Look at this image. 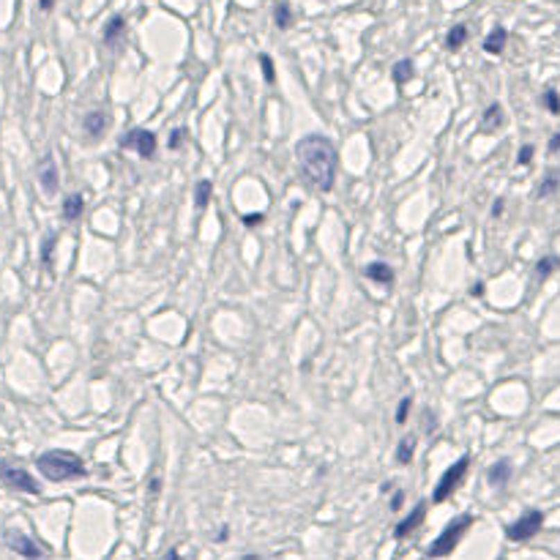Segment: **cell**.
Returning a JSON list of instances; mask_svg holds the SVG:
<instances>
[{
	"label": "cell",
	"mask_w": 560,
	"mask_h": 560,
	"mask_svg": "<svg viewBox=\"0 0 560 560\" xmlns=\"http://www.w3.org/2000/svg\"><path fill=\"white\" fill-rule=\"evenodd\" d=\"M262 219H265V214H246L244 216V224H246V227H255V224H262Z\"/></svg>",
	"instance_id": "4dcf8cb0"
},
{
	"label": "cell",
	"mask_w": 560,
	"mask_h": 560,
	"mask_svg": "<svg viewBox=\"0 0 560 560\" xmlns=\"http://www.w3.org/2000/svg\"><path fill=\"white\" fill-rule=\"evenodd\" d=\"M402 500H405V492H402V489H399V492H393V498H391V509H393V511H399V509H402Z\"/></svg>",
	"instance_id": "1f68e13d"
},
{
	"label": "cell",
	"mask_w": 560,
	"mask_h": 560,
	"mask_svg": "<svg viewBox=\"0 0 560 560\" xmlns=\"http://www.w3.org/2000/svg\"><path fill=\"white\" fill-rule=\"evenodd\" d=\"M366 276H369L372 282H377V285H388V287H391V282H393V271L388 268L386 262H369V265H366Z\"/></svg>",
	"instance_id": "e0dca14e"
},
{
	"label": "cell",
	"mask_w": 560,
	"mask_h": 560,
	"mask_svg": "<svg viewBox=\"0 0 560 560\" xmlns=\"http://www.w3.org/2000/svg\"><path fill=\"white\" fill-rule=\"evenodd\" d=\"M0 478L11 486V489H17V492H28V495H39L42 492V486L36 484V478L28 473V470H22V468H11V465H0Z\"/></svg>",
	"instance_id": "52a82bcc"
},
{
	"label": "cell",
	"mask_w": 560,
	"mask_h": 560,
	"mask_svg": "<svg viewBox=\"0 0 560 560\" xmlns=\"http://www.w3.org/2000/svg\"><path fill=\"white\" fill-rule=\"evenodd\" d=\"M83 211H85V197H83L80 192H74V194H69V197L63 200V216H66L69 221L80 219Z\"/></svg>",
	"instance_id": "2e32d148"
},
{
	"label": "cell",
	"mask_w": 560,
	"mask_h": 560,
	"mask_svg": "<svg viewBox=\"0 0 560 560\" xmlns=\"http://www.w3.org/2000/svg\"><path fill=\"white\" fill-rule=\"evenodd\" d=\"M36 173H39V183H42L44 192H46V194H55L60 175H58V164H55V156H52V153H44L39 167H36Z\"/></svg>",
	"instance_id": "9c48e42d"
},
{
	"label": "cell",
	"mask_w": 560,
	"mask_h": 560,
	"mask_svg": "<svg viewBox=\"0 0 560 560\" xmlns=\"http://www.w3.org/2000/svg\"><path fill=\"white\" fill-rule=\"evenodd\" d=\"M424 517H427V503H418L413 511H410V517H405L399 525H396V530H393V536L396 538H407L421 522H424Z\"/></svg>",
	"instance_id": "30bf717a"
},
{
	"label": "cell",
	"mask_w": 560,
	"mask_h": 560,
	"mask_svg": "<svg viewBox=\"0 0 560 560\" xmlns=\"http://www.w3.org/2000/svg\"><path fill=\"white\" fill-rule=\"evenodd\" d=\"M273 19H276L279 31L290 28V22H293V14H290V6H287V3H279V6H276V14H273Z\"/></svg>",
	"instance_id": "d4e9b609"
},
{
	"label": "cell",
	"mask_w": 560,
	"mask_h": 560,
	"mask_svg": "<svg viewBox=\"0 0 560 560\" xmlns=\"http://www.w3.org/2000/svg\"><path fill=\"white\" fill-rule=\"evenodd\" d=\"M558 268H560V260L558 257H541L538 262H536V276H538V279L544 282V279H547V276H550L552 271H558Z\"/></svg>",
	"instance_id": "603a6c76"
},
{
	"label": "cell",
	"mask_w": 560,
	"mask_h": 560,
	"mask_svg": "<svg viewBox=\"0 0 560 560\" xmlns=\"http://www.w3.org/2000/svg\"><path fill=\"white\" fill-rule=\"evenodd\" d=\"M121 148H134L142 159H153L156 156V134L148 129H134L121 139Z\"/></svg>",
	"instance_id": "ba28073f"
},
{
	"label": "cell",
	"mask_w": 560,
	"mask_h": 560,
	"mask_svg": "<svg viewBox=\"0 0 560 560\" xmlns=\"http://www.w3.org/2000/svg\"><path fill=\"white\" fill-rule=\"evenodd\" d=\"M509 478H511V462H509V459H498V462L489 468V473H486L489 486H503Z\"/></svg>",
	"instance_id": "4fadbf2b"
},
{
	"label": "cell",
	"mask_w": 560,
	"mask_h": 560,
	"mask_svg": "<svg viewBox=\"0 0 560 560\" xmlns=\"http://www.w3.org/2000/svg\"><path fill=\"white\" fill-rule=\"evenodd\" d=\"M110 126V118H107V112L104 110H96V112H87L85 115V129L87 134L96 139V137H101L104 129Z\"/></svg>",
	"instance_id": "5bb4252c"
},
{
	"label": "cell",
	"mask_w": 560,
	"mask_h": 560,
	"mask_svg": "<svg viewBox=\"0 0 560 560\" xmlns=\"http://www.w3.org/2000/svg\"><path fill=\"white\" fill-rule=\"evenodd\" d=\"M52 246H55V232H46V238H44V246H42L44 265H49V260H52Z\"/></svg>",
	"instance_id": "83f0119b"
},
{
	"label": "cell",
	"mask_w": 560,
	"mask_h": 560,
	"mask_svg": "<svg viewBox=\"0 0 560 560\" xmlns=\"http://www.w3.org/2000/svg\"><path fill=\"white\" fill-rule=\"evenodd\" d=\"M468 468H470V457L457 459V462L443 473V478L437 481V486H434V492H432V503H443L446 498H451V495L459 489V484L465 481Z\"/></svg>",
	"instance_id": "277c9868"
},
{
	"label": "cell",
	"mask_w": 560,
	"mask_h": 560,
	"mask_svg": "<svg viewBox=\"0 0 560 560\" xmlns=\"http://www.w3.org/2000/svg\"><path fill=\"white\" fill-rule=\"evenodd\" d=\"M3 538H6L8 550H14V552L22 555V558H28V560H42L44 558V550L39 547V541H33V538H31L28 533H22V530L8 527V530L3 533Z\"/></svg>",
	"instance_id": "8992f818"
},
{
	"label": "cell",
	"mask_w": 560,
	"mask_h": 560,
	"mask_svg": "<svg viewBox=\"0 0 560 560\" xmlns=\"http://www.w3.org/2000/svg\"><path fill=\"white\" fill-rule=\"evenodd\" d=\"M558 151H560V131L550 139V153H558Z\"/></svg>",
	"instance_id": "d6a6232c"
},
{
	"label": "cell",
	"mask_w": 560,
	"mask_h": 560,
	"mask_svg": "<svg viewBox=\"0 0 560 560\" xmlns=\"http://www.w3.org/2000/svg\"><path fill=\"white\" fill-rule=\"evenodd\" d=\"M503 205H506L503 200H495V205H492V216H495V219H498V216H503Z\"/></svg>",
	"instance_id": "836d02e7"
},
{
	"label": "cell",
	"mask_w": 560,
	"mask_h": 560,
	"mask_svg": "<svg viewBox=\"0 0 560 560\" xmlns=\"http://www.w3.org/2000/svg\"><path fill=\"white\" fill-rule=\"evenodd\" d=\"M533 153H536V148H533V145H522V148H519L517 164H522V167H525V164H530V162H533Z\"/></svg>",
	"instance_id": "f1b7e54d"
},
{
	"label": "cell",
	"mask_w": 560,
	"mask_h": 560,
	"mask_svg": "<svg viewBox=\"0 0 560 560\" xmlns=\"http://www.w3.org/2000/svg\"><path fill=\"white\" fill-rule=\"evenodd\" d=\"M560 186V175L558 173H550L541 183H538V192H536V197L538 200H544V197H550V194H555Z\"/></svg>",
	"instance_id": "44dd1931"
},
{
	"label": "cell",
	"mask_w": 560,
	"mask_h": 560,
	"mask_svg": "<svg viewBox=\"0 0 560 560\" xmlns=\"http://www.w3.org/2000/svg\"><path fill=\"white\" fill-rule=\"evenodd\" d=\"M183 137H186V129H175L170 134V151H178V145L183 142Z\"/></svg>",
	"instance_id": "f546056e"
},
{
	"label": "cell",
	"mask_w": 560,
	"mask_h": 560,
	"mask_svg": "<svg viewBox=\"0 0 560 560\" xmlns=\"http://www.w3.org/2000/svg\"><path fill=\"white\" fill-rule=\"evenodd\" d=\"M413 451H416V437H402L399 446H396V462L399 465H410Z\"/></svg>",
	"instance_id": "d6986e66"
},
{
	"label": "cell",
	"mask_w": 560,
	"mask_h": 560,
	"mask_svg": "<svg viewBox=\"0 0 560 560\" xmlns=\"http://www.w3.org/2000/svg\"><path fill=\"white\" fill-rule=\"evenodd\" d=\"M470 293H473V296H481V293H484V285H473V290H470Z\"/></svg>",
	"instance_id": "d590c367"
},
{
	"label": "cell",
	"mask_w": 560,
	"mask_h": 560,
	"mask_svg": "<svg viewBox=\"0 0 560 560\" xmlns=\"http://www.w3.org/2000/svg\"><path fill=\"white\" fill-rule=\"evenodd\" d=\"M124 31H126V19H124L121 14H115V17L107 22V28H104V44H107V46H115L118 39L124 36Z\"/></svg>",
	"instance_id": "9a60e30c"
},
{
	"label": "cell",
	"mask_w": 560,
	"mask_h": 560,
	"mask_svg": "<svg viewBox=\"0 0 560 560\" xmlns=\"http://www.w3.org/2000/svg\"><path fill=\"white\" fill-rule=\"evenodd\" d=\"M52 6H55V0H39V8H42V11H49Z\"/></svg>",
	"instance_id": "e575fe53"
},
{
	"label": "cell",
	"mask_w": 560,
	"mask_h": 560,
	"mask_svg": "<svg viewBox=\"0 0 560 560\" xmlns=\"http://www.w3.org/2000/svg\"><path fill=\"white\" fill-rule=\"evenodd\" d=\"M541 525H544V514L541 511H525L517 522H511L509 527H506V536L511 538V541H527V538H533L538 530H541Z\"/></svg>",
	"instance_id": "5b68a950"
},
{
	"label": "cell",
	"mask_w": 560,
	"mask_h": 560,
	"mask_svg": "<svg viewBox=\"0 0 560 560\" xmlns=\"http://www.w3.org/2000/svg\"><path fill=\"white\" fill-rule=\"evenodd\" d=\"M410 407H413V399H410V396H405V399L399 402V407H396V424H405V421H407Z\"/></svg>",
	"instance_id": "4316f807"
},
{
	"label": "cell",
	"mask_w": 560,
	"mask_h": 560,
	"mask_svg": "<svg viewBox=\"0 0 560 560\" xmlns=\"http://www.w3.org/2000/svg\"><path fill=\"white\" fill-rule=\"evenodd\" d=\"M541 104L547 107V112H552V115H560V96H558V90L547 87V90L541 93Z\"/></svg>",
	"instance_id": "cb8c5ba5"
},
{
	"label": "cell",
	"mask_w": 560,
	"mask_h": 560,
	"mask_svg": "<svg viewBox=\"0 0 560 560\" xmlns=\"http://www.w3.org/2000/svg\"><path fill=\"white\" fill-rule=\"evenodd\" d=\"M244 560H262V558H257V555H246Z\"/></svg>",
	"instance_id": "8d00e7d4"
},
{
	"label": "cell",
	"mask_w": 560,
	"mask_h": 560,
	"mask_svg": "<svg viewBox=\"0 0 560 560\" xmlns=\"http://www.w3.org/2000/svg\"><path fill=\"white\" fill-rule=\"evenodd\" d=\"M470 525H473V517H470V514H462V517L451 519V522L443 527V533L432 541L430 558H446V555H451L454 547L462 541V536L470 530Z\"/></svg>",
	"instance_id": "3957f363"
},
{
	"label": "cell",
	"mask_w": 560,
	"mask_h": 560,
	"mask_svg": "<svg viewBox=\"0 0 560 560\" xmlns=\"http://www.w3.org/2000/svg\"><path fill=\"white\" fill-rule=\"evenodd\" d=\"M167 560H178V552H173V555H170Z\"/></svg>",
	"instance_id": "74e56055"
},
{
	"label": "cell",
	"mask_w": 560,
	"mask_h": 560,
	"mask_svg": "<svg viewBox=\"0 0 560 560\" xmlns=\"http://www.w3.org/2000/svg\"><path fill=\"white\" fill-rule=\"evenodd\" d=\"M500 126H503V107L495 101V104L486 107V112H484V118H481V131H484V134H492V131H498Z\"/></svg>",
	"instance_id": "8fae6325"
},
{
	"label": "cell",
	"mask_w": 560,
	"mask_h": 560,
	"mask_svg": "<svg viewBox=\"0 0 560 560\" xmlns=\"http://www.w3.org/2000/svg\"><path fill=\"white\" fill-rule=\"evenodd\" d=\"M296 159H298V167H301L303 178L320 189V192H331L334 183H337V162H339V153H337V145L323 137V134H306L298 139L296 145Z\"/></svg>",
	"instance_id": "6da1fadb"
},
{
	"label": "cell",
	"mask_w": 560,
	"mask_h": 560,
	"mask_svg": "<svg viewBox=\"0 0 560 560\" xmlns=\"http://www.w3.org/2000/svg\"><path fill=\"white\" fill-rule=\"evenodd\" d=\"M506 42H509V31L498 25V28L484 39V52H489V55H500V52L506 49Z\"/></svg>",
	"instance_id": "7c38bea8"
},
{
	"label": "cell",
	"mask_w": 560,
	"mask_h": 560,
	"mask_svg": "<svg viewBox=\"0 0 560 560\" xmlns=\"http://www.w3.org/2000/svg\"><path fill=\"white\" fill-rule=\"evenodd\" d=\"M260 66H262V77H265V83L271 85V83L276 80V74H273V60H271V55H260Z\"/></svg>",
	"instance_id": "484cf974"
},
{
	"label": "cell",
	"mask_w": 560,
	"mask_h": 560,
	"mask_svg": "<svg viewBox=\"0 0 560 560\" xmlns=\"http://www.w3.org/2000/svg\"><path fill=\"white\" fill-rule=\"evenodd\" d=\"M465 42H468V28H465V25H454V28L448 31V36H446V46H448V49H459Z\"/></svg>",
	"instance_id": "ffe728a7"
},
{
	"label": "cell",
	"mask_w": 560,
	"mask_h": 560,
	"mask_svg": "<svg viewBox=\"0 0 560 560\" xmlns=\"http://www.w3.org/2000/svg\"><path fill=\"white\" fill-rule=\"evenodd\" d=\"M391 74H393V83H396V85H405V83H407V80L416 74V66H413V60H407V58H405V60H399V63L393 66V71H391Z\"/></svg>",
	"instance_id": "ac0fdd59"
},
{
	"label": "cell",
	"mask_w": 560,
	"mask_h": 560,
	"mask_svg": "<svg viewBox=\"0 0 560 560\" xmlns=\"http://www.w3.org/2000/svg\"><path fill=\"white\" fill-rule=\"evenodd\" d=\"M36 468L49 481H71V478L85 475L83 459L77 454H71V451H63V448L44 451L42 457H36Z\"/></svg>",
	"instance_id": "7a4b0ae2"
},
{
	"label": "cell",
	"mask_w": 560,
	"mask_h": 560,
	"mask_svg": "<svg viewBox=\"0 0 560 560\" xmlns=\"http://www.w3.org/2000/svg\"><path fill=\"white\" fill-rule=\"evenodd\" d=\"M211 192H214V183H211V180H200V183H197V192H194V205H197L200 211H203V208H208Z\"/></svg>",
	"instance_id": "7402d4cb"
}]
</instances>
